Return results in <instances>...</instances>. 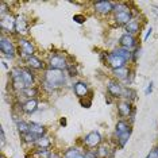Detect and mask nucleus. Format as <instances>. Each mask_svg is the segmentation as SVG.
Here are the masks:
<instances>
[{
  "instance_id": "f257e3e1",
  "label": "nucleus",
  "mask_w": 158,
  "mask_h": 158,
  "mask_svg": "<svg viewBox=\"0 0 158 158\" xmlns=\"http://www.w3.org/2000/svg\"><path fill=\"white\" fill-rule=\"evenodd\" d=\"M66 81V76L64 73V70H58V69H49L45 70L44 73V80H42V85L46 91L54 92L56 89H58L61 87H64Z\"/></svg>"
},
{
  "instance_id": "f03ea898",
  "label": "nucleus",
  "mask_w": 158,
  "mask_h": 158,
  "mask_svg": "<svg viewBox=\"0 0 158 158\" xmlns=\"http://www.w3.org/2000/svg\"><path fill=\"white\" fill-rule=\"evenodd\" d=\"M128 61H132V52L119 48V49H115L114 52L108 53L106 65H108L111 69L115 70V69L126 66V64H127Z\"/></svg>"
},
{
  "instance_id": "7ed1b4c3",
  "label": "nucleus",
  "mask_w": 158,
  "mask_h": 158,
  "mask_svg": "<svg viewBox=\"0 0 158 158\" xmlns=\"http://www.w3.org/2000/svg\"><path fill=\"white\" fill-rule=\"evenodd\" d=\"M132 19V11L127 3H118L114 8V20L118 26H126Z\"/></svg>"
},
{
  "instance_id": "20e7f679",
  "label": "nucleus",
  "mask_w": 158,
  "mask_h": 158,
  "mask_svg": "<svg viewBox=\"0 0 158 158\" xmlns=\"http://www.w3.org/2000/svg\"><path fill=\"white\" fill-rule=\"evenodd\" d=\"M115 135H116V143L118 147L123 149L126 146V143L128 142L131 135V123H128L127 120L122 119L116 123V127H115Z\"/></svg>"
},
{
  "instance_id": "39448f33",
  "label": "nucleus",
  "mask_w": 158,
  "mask_h": 158,
  "mask_svg": "<svg viewBox=\"0 0 158 158\" xmlns=\"http://www.w3.org/2000/svg\"><path fill=\"white\" fill-rule=\"evenodd\" d=\"M18 45H19V48H18V54L19 57L24 61H27L30 57L34 56V52H35V48L34 45L31 44L28 39L26 38H19V41H18Z\"/></svg>"
},
{
  "instance_id": "423d86ee",
  "label": "nucleus",
  "mask_w": 158,
  "mask_h": 158,
  "mask_svg": "<svg viewBox=\"0 0 158 158\" xmlns=\"http://www.w3.org/2000/svg\"><path fill=\"white\" fill-rule=\"evenodd\" d=\"M0 52L3 53V56L8 57V58H14L15 57V46H14L12 41L7 37L6 34H2L0 37Z\"/></svg>"
},
{
  "instance_id": "0eeeda50",
  "label": "nucleus",
  "mask_w": 158,
  "mask_h": 158,
  "mask_svg": "<svg viewBox=\"0 0 158 158\" xmlns=\"http://www.w3.org/2000/svg\"><path fill=\"white\" fill-rule=\"evenodd\" d=\"M10 77H11V84L12 87L16 89L18 92L26 89V85H24V80L22 76V68H12L11 72H10Z\"/></svg>"
},
{
  "instance_id": "6e6552de",
  "label": "nucleus",
  "mask_w": 158,
  "mask_h": 158,
  "mask_svg": "<svg viewBox=\"0 0 158 158\" xmlns=\"http://www.w3.org/2000/svg\"><path fill=\"white\" fill-rule=\"evenodd\" d=\"M15 26H16V16H12L10 12L7 14L6 16L0 18V28H2V34L15 33Z\"/></svg>"
},
{
  "instance_id": "1a4fd4ad",
  "label": "nucleus",
  "mask_w": 158,
  "mask_h": 158,
  "mask_svg": "<svg viewBox=\"0 0 158 158\" xmlns=\"http://www.w3.org/2000/svg\"><path fill=\"white\" fill-rule=\"evenodd\" d=\"M68 60L65 58V56L62 54H52L49 58V68L52 69H58V70H66L68 69Z\"/></svg>"
},
{
  "instance_id": "9d476101",
  "label": "nucleus",
  "mask_w": 158,
  "mask_h": 158,
  "mask_svg": "<svg viewBox=\"0 0 158 158\" xmlns=\"http://www.w3.org/2000/svg\"><path fill=\"white\" fill-rule=\"evenodd\" d=\"M102 142H103L102 135H100L98 131H91L89 134H87L84 136V145L91 147V149H93V147H99L102 145Z\"/></svg>"
},
{
  "instance_id": "9b49d317",
  "label": "nucleus",
  "mask_w": 158,
  "mask_h": 158,
  "mask_svg": "<svg viewBox=\"0 0 158 158\" xmlns=\"http://www.w3.org/2000/svg\"><path fill=\"white\" fill-rule=\"evenodd\" d=\"M93 8L96 12H99L100 15H108V14L114 12L115 3L111 2H95L93 3Z\"/></svg>"
},
{
  "instance_id": "f8f14e48",
  "label": "nucleus",
  "mask_w": 158,
  "mask_h": 158,
  "mask_svg": "<svg viewBox=\"0 0 158 158\" xmlns=\"http://www.w3.org/2000/svg\"><path fill=\"white\" fill-rule=\"evenodd\" d=\"M107 91H108V93L112 98H122V96H123L124 87L118 80H111V81H108V84H107Z\"/></svg>"
},
{
  "instance_id": "ddd939ff",
  "label": "nucleus",
  "mask_w": 158,
  "mask_h": 158,
  "mask_svg": "<svg viewBox=\"0 0 158 158\" xmlns=\"http://www.w3.org/2000/svg\"><path fill=\"white\" fill-rule=\"evenodd\" d=\"M112 73H114V76H115V78H116L118 81H123L126 85L130 84V78H128V76H131L132 72L128 69L127 66L119 68V69H115V70H112Z\"/></svg>"
},
{
  "instance_id": "4468645a",
  "label": "nucleus",
  "mask_w": 158,
  "mask_h": 158,
  "mask_svg": "<svg viewBox=\"0 0 158 158\" xmlns=\"http://www.w3.org/2000/svg\"><path fill=\"white\" fill-rule=\"evenodd\" d=\"M119 45L122 49H126V50H131L136 48V39L134 38V35H130V34H123L119 39Z\"/></svg>"
},
{
  "instance_id": "2eb2a0df",
  "label": "nucleus",
  "mask_w": 158,
  "mask_h": 158,
  "mask_svg": "<svg viewBox=\"0 0 158 158\" xmlns=\"http://www.w3.org/2000/svg\"><path fill=\"white\" fill-rule=\"evenodd\" d=\"M135 107H132L131 102H127V100H122V102L118 104V112L122 118H130V115L132 114Z\"/></svg>"
},
{
  "instance_id": "dca6fc26",
  "label": "nucleus",
  "mask_w": 158,
  "mask_h": 158,
  "mask_svg": "<svg viewBox=\"0 0 158 158\" xmlns=\"http://www.w3.org/2000/svg\"><path fill=\"white\" fill-rule=\"evenodd\" d=\"M22 76H23L26 88H33L35 85V76H34V73L31 72V69L28 66L27 68H22Z\"/></svg>"
},
{
  "instance_id": "f3484780",
  "label": "nucleus",
  "mask_w": 158,
  "mask_h": 158,
  "mask_svg": "<svg viewBox=\"0 0 158 158\" xmlns=\"http://www.w3.org/2000/svg\"><path fill=\"white\" fill-rule=\"evenodd\" d=\"M20 110L24 114H34L38 110V100L37 99H30L26 100L23 104H20Z\"/></svg>"
},
{
  "instance_id": "a211bd4d",
  "label": "nucleus",
  "mask_w": 158,
  "mask_h": 158,
  "mask_svg": "<svg viewBox=\"0 0 158 158\" xmlns=\"http://www.w3.org/2000/svg\"><path fill=\"white\" fill-rule=\"evenodd\" d=\"M73 91H74V95H76L77 98L82 99V98H85L88 93V85L82 81H77L76 84H73Z\"/></svg>"
},
{
  "instance_id": "6ab92c4d",
  "label": "nucleus",
  "mask_w": 158,
  "mask_h": 158,
  "mask_svg": "<svg viewBox=\"0 0 158 158\" xmlns=\"http://www.w3.org/2000/svg\"><path fill=\"white\" fill-rule=\"evenodd\" d=\"M15 33L16 34H26L27 33V20L23 15H18L16 16V26H15Z\"/></svg>"
},
{
  "instance_id": "aec40b11",
  "label": "nucleus",
  "mask_w": 158,
  "mask_h": 158,
  "mask_svg": "<svg viewBox=\"0 0 158 158\" xmlns=\"http://www.w3.org/2000/svg\"><path fill=\"white\" fill-rule=\"evenodd\" d=\"M30 134H33L35 138L37 139H39V138H42V136H45V132H46V130H45V127L42 124H39V123H30Z\"/></svg>"
},
{
  "instance_id": "412c9836",
  "label": "nucleus",
  "mask_w": 158,
  "mask_h": 158,
  "mask_svg": "<svg viewBox=\"0 0 158 158\" xmlns=\"http://www.w3.org/2000/svg\"><path fill=\"white\" fill-rule=\"evenodd\" d=\"M26 64H27V66L30 68V69H35V70H41V69H45V64H44V61L42 60H39L38 57H30L27 61H26Z\"/></svg>"
},
{
  "instance_id": "4be33fe9",
  "label": "nucleus",
  "mask_w": 158,
  "mask_h": 158,
  "mask_svg": "<svg viewBox=\"0 0 158 158\" xmlns=\"http://www.w3.org/2000/svg\"><path fill=\"white\" fill-rule=\"evenodd\" d=\"M124 28H126V31H127V34L134 35V34H136V33H139V30H141V24H139L138 20L132 18L130 22H128V23L124 26Z\"/></svg>"
},
{
  "instance_id": "5701e85b",
  "label": "nucleus",
  "mask_w": 158,
  "mask_h": 158,
  "mask_svg": "<svg viewBox=\"0 0 158 158\" xmlns=\"http://www.w3.org/2000/svg\"><path fill=\"white\" fill-rule=\"evenodd\" d=\"M112 153L114 150H111L107 145H102L96 150V158H110L112 157Z\"/></svg>"
},
{
  "instance_id": "b1692460",
  "label": "nucleus",
  "mask_w": 158,
  "mask_h": 158,
  "mask_svg": "<svg viewBox=\"0 0 158 158\" xmlns=\"http://www.w3.org/2000/svg\"><path fill=\"white\" fill-rule=\"evenodd\" d=\"M19 95H22L23 98H26L27 100H30V99H35V96H38V89L33 87V88H26V89H23V91H20V92H18Z\"/></svg>"
},
{
  "instance_id": "393cba45",
  "label": "nucleus",
  "mask_w": 158,
  "mask_h": 158,
  "mask_svg": "<svg viewBox=\"0 0 158 158\" xmlns=\"http://www.w3.org/2000/svg\"><path fill=\"white\" fill-rule=\"evenodd\" d=\"M122 99L127 100V102H134L136 99V92L134 89L128 88V87H124V91H123V96H122Z\"/></svg>"
},
{
  "instance_id": "a878e982",
  "label": "nucleus",
  "mask_w": 158,
  "mask_h": 158,
  "mask_svg": "<svg viewBox=\"0 0 158 158\" xmlns=\"http://www.w3.org/2000/svg\"><path fill=\"white\" fill-rule=\"evenodd\" d=\"M52 157V152L48 149H38L31 154V158H50Z\"/></svg>"
},
{
  "instance_id": "bb28decb",
  "label": "nucleus",
  "mask_w": 158,
  "mask_h": 158,
  "mask_svg": "<svg viewBox=\"0 0 158 158\" xmlns=\"http://www.w3.org/2000/svg\"><path fill=\"white\" fill-rule=\"evenodd\" d=\"M35 145H37L39 149H49L50 145H52V141L48 138V136H42V138H39L37 142H35Z\"/></svg>"
},
{
  "instance_id": "cd10ccee",
  "label": "nucleus",
  "mask_w": 158,
  "mask_h": 158,
  "mask_svg": "<svg viewBox=\"0 0 158 158\" xmlns=\"http://www.w3.org/2000/svg\"><path fill=\"white\" fill-rule=\"evenodd\" d=\"M81 152L77 149V147H72V149L66 150L65 154H64V158H76L78 154H80Z\"/></svg>"
},
{
  "instance_id": "c85d7f7f",
  "label": "nucleus",
  "mask_w": 158,
  "mask_h": 158,
  "mask_svg": "<svg viewBox=\"0 0 158 158\" xmlns=\"http://www.w3.org/2000/svg\"><path fill=\"white\" fill-rule=\"evenodd\" d=\"M146 158H158V146L154 147V149L149 153V156H147Z\"/></svg>"
},
{
  "instance_id": "c756f323",
  "label": "nucleus",
  "mask_w": 158,
  "mask_h": 158,
  "mask_svg": "<svg viewBox=\"0 0 158 158\" xmlns=\"http://www.w3.org/2000/svg\"><path fill=\"white\" fill-rule=\"evenodd\" d=\"M73 20H74V22H77V23H84L85 16L84 15H74L73 16Z\"/></svg>"
},
{
  "instance_id": "7c9ffc66",
  "label": "nucleus",
  "mask_w": 158,
  "mask_h": 158,
  "mask_svg": "<svg viewBox=\"0 0 158 158\" xmlns=\"http://www.w3.org/2000/svg\"><path fill=\"white\" fill-rule=\"evenodd\" d=\"M152 92H153V81H150V84L147 85V88H146L145 93H146V95H150Z\"/></svg>"
},
{
  "instance_id": "2f4dec72",
  "label": "nucleus",
  "mask_w": 158,
  "mask_h": 158,
  "mask_svg": "<svg viewBox=\"0 0 158 158\" xmlns=\"http://www.w3.org/2000/svg\"><path fill=\"white\" fill-rule=\"evenodd\" d=\"M0 138H2V145H4L6 143V135H4V130H3V128H0Z\"/></svg>"
},
{
  "instance_id": "473e14b6",
  "label": "nucleus",
  "mask_w": 158,
  "mask_h": 158,
  "mask_svg": "<svg viewBox=\"0 0 158 158\" xmlns=\"http://www.w3.org/2000/svg\"><path fill=\"white\" fill-rule=\"evenodd\" d=\"M152 33H153V28L150 27L149 30H147V33H146V35H145V38H143V39H145V41H147V38H149L150 35H152Z\"/></svg>"
},
{
  "instance_id": "72a5a7b5",
  "label": "nucleus",
  "mask_w": 158,
  "mask_h": 158,
  "mask_svg": "<svg viewBox=\"0 0 158 158\" xmlns=\"http://www.w3.org/2000/svg\"><path fill=\"white\" fill-rule=\"evenodd\" d=\"M50 158H61V157H60V156H57L56 153H52V157H50Z\"/></svg>"
},
{
  "instance_id": "f704fd0d",
  "label": "nucleus",
  "mask_w": 158,
  "mask_h": 158,
  "mask_svg": "<svg viewBox=\"0 0 158 158\" xmlns=\"http://www.w3.org/2000/svg\"><path fill=\"white\" fill-rule=\"evenodd\" d=\"M61 124H66V120L65 119H61Z\"/></svg>"
}]
</instances>
